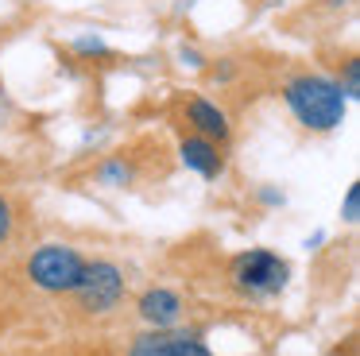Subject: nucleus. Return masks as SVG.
I'll return each instance as SVG.
<instances>
[{
  "label": "nucleus",
  "mask_w": 360,
  "mask_h": 356,
  "mask_svg": "<svg viewBox=\"0 0 360 356\" xmlns=\"http://www.w3.org/2000/svg\"><path fill=\"white\" fill-rule=\"evenodd\" d=\"M136 310H140V317L148 325H155V329H171V325L182 317V298L174 291H167V286H155V291L143 294Z\"/></svg>",
  "instance_id": "nucleus-8"
},
{
  "label": "nucleus",
  "mask_w": 360,
  "mask_h": 356,
  "mask_svg": "<svg viewBox=\"0 0 360 356\" xmlns=\"http://www.w3.org/2000/svg\"><path fill=\"white\" fill-rule=\"evenodd\" d=\"M12 229H16V213H12V201L0 193V248L12 240Z\"/></svg>",
  "instance_id": "nucleus-10"
},
{
  "label": "nucleus",
  "mask_w": 360,
  "mask_h": 356,
  "mask_svg": "<svg viewBox=\"0 0 360 356\" xmlns=\"http://www.w3.org/2000/svg\"><path fill=\"white\" fill-rule=\"evenodd\" d=\"M0 105H4V89H0Z\"/></svg>",
  "instance_id": "nucleus-14"
},
{
  "label": "nucleus",
  "mask_w": 360,
  "mask_h": 356,
  "mask_svg": "<svg viewBox=\"0 0 360 356\" xmlns=\"http://www.w3.org/2000/svg\"><path fill=\"white\" fill-rule=\"evenodd\" d=\"M186 124H190V132H198V136L213 139V144H221V147L229 144V136H233L229 113L217 105V101L198 97V93H194V97H186Z\"/></svg>",
  "instance_id": "nucleus-6"
},
{
  "label": "nucleus",
  "mask_w": 360,
  "mask_h": 356,
  "mask_svg": "<svg viewBox=\"0 0 360 356\" xmlns=\"http://www.w3.org/2000/svg\"><path fill=\"white\" fill-rule=\"evenodd\" d=\"M179 159H182V167H186V170H194V174H202V178H221V174H225V155H221V144L198 136V132H190V136L179 139Z\"/></svg>",
  "instance_id": "nucleus-7"
},
{
  "label": "nucleus",
  "mask_w": 360,
  "mask_h": 356,
  "mask_svg": "<svg viewBox=\"0 0 360 356\" xmlns=\"http://www.w3.org/2000/svg\"><path fill=\"white\" fill-rule=\"evenodd\" d=\"M229 279H233V286L240 294H248V298H267V294H279L283 286H287L290 267H287L283 255L267 252V248H248V252H240L233 260Z\"/></svg>",
  "instance_id": "nucleus-3"
},
{
  "label": "nucleus",
  "mask_w": 360,
  "mask_h": 356,
  "mask_svg": "<svg viewBox=\"0 0 360 356\" xmlns=\"http://www.w3.org/2000/svg\"><path fill=\"white\" fill-rule=\"evenodd\" d=\"M128 356H213L198 333H179V329H155L132 341Z\"/></svg>",
  "instance_id": "nucleus-5"
},
{
  "label": "nucleus",
  "mask_w": 360,
  "mask_h": 356,
  "mask_svg": "<svg viewBox=\"0 0 360 356\" xmlns=\"http://www.w3.org/2000/svg\"><path fill=\"white\" fill-rule=\"evenodd\" d=\"M283 105L290 108L306 132H333L345 124L349 113V97L345 89L326 74H295L283 85Z\"/></svg>",
  "instance_id": "nucleus-1"
},
{
  "label": "nucleus",
  "mask_w": 360,
  "mask_h": 356,
  "mask_svg": "<svg viewBox=\"0 0 360 356\" xmlns=\"http://www.w3.org/2000/svg\"><path fill=\"white\" fill-rule=\"evenodd\" d=\"M333 82L345 89V97H356V89H360V62L349 58V62H345V74L333 77Z\"/></svg>",
  "instance_id": "nucleus-9"
},
{
  "label": "nucleus",
  "mask_w": 360,
  "mask_h": 356,
  "mask_svg": "<svg viewBox=\"0 0 360 356\" xmlns=\"http://www.w3.org/2000/svg\"><path fill=\"white\" fill-rule=\"evenodd\" d=\"M179 54H182V62H186V66H194V70H198V66H205V62H202V54H198L194 46H182Z\"/></svg>",
  "instance_id": "nucleus-13"
},
{
  "label": "nucleus",
  "mask_w": 360,
  "mask_h": 356,
  "mask_svg": "<svg viewBox=\"0 0 360 356\" xmlns=\"http://www.w3.org/2000/svg\"><path fill=\"white\" fill-rule=\"evenodd\" d=\"M86 271V255L70 244H43L27 260V279L47 294H74Z\"/></svg>",
  "instance_id": "nucleus-2"
},
{
  "label": "nucleus",
  "mask_w": 360,
  "mask_h": 356,
  "mask_svg": "<svg viewBox=\"0 0 360 356\" xmlns=\"http://www.w3.org/2000/svg\"><path fill=\"white\" fill-rule=\"evenodd\" d=\"M74 294H78L82 310H89V314H109L124 298V271L109 260H97V263L86 260V271H82V283L74 286Z\"/></svg>",
  "instance_id": "nucleus-4"
},
{
  "label": "nucleus",
  "mask_w": 360,
  "mask_h": 356,
  "mask_svg": "<svg viewBox=\"0 0 360 356\" xmlns=\"http://www.w3.org/2000/svg\"><path fill=\"white\" fill-rule=\"evenodd\" d=\"M74 51H78V54H109L101 39H78V43H74Z\"/></svg>",
  "instance_id": "nucleus-12"
},
{
  "label": "nucleus",
  "mask_w": 360,
  "mask_h": 356,
  "mask_svg": "<svg viewBox=\"0 0 360 356\" xmlns=\"http://www.w3.org/2000/svg\"><path fill=\"white\" fill-rule=\"evenodd\" d=\"M356 213H360V186H349V193H345V221L356 224Z\"/></svg>",
  "instance_id": "nucleus-11"
}]
</instances>
